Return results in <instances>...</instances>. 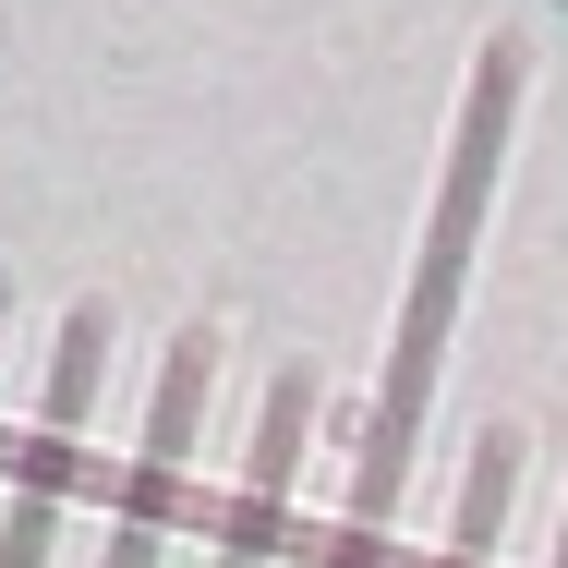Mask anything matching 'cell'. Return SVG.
Here are the masks:
<instances>
[{
	"label": "cell",
	"mask_w": 568,
	"mask_h": 568,
	"mask_svg": "<svg viewBox=\"0 0 568 568\" xmlns=\"http://www.w3.org/2000/svg\"><path fill=\"white\" fill-rule=\"evenodd\" d=\"M98 351H110V315L85 303V315H73V339H61V363H49V424H37V459H24V496H12V545H0V568H37L49 520H61V484L85 471V399H98Z\"/></svg>",
	"instance_id": "1"
},
{
	"label": "cell",
	"mask_w": 568,
	"mask_h": 568,
	"mask_svg": "<svg viewBox=\"0 0 568 568\" xmlns=\"http://www.w3.org/2000/svg\"><path fill=\"white\" fill-rule=\"evenodd\" d=\"M206 363H219V339L194 327V339L170 351V375H158L145 448H133V484H121V545H110V568H158V532H170V496H182V459H194V399H206Z\"/></svg>",
	"instance_id": "2"
},
{
	"label": "cell",
	"mask_w": 568,
	"mask_h": 568,
	"mask_svg": "<svg viewBox=\"0 0 568 568\" xmlns=\"http://www.w3.org/2000/svg\"><path fill=\"white\" fill-rule=\"evenodd\" d=\"M303 412H315V375H278V399H266V436H254V471H242V508H230V545H219V568H266V557H278V508H291Z\"/></svg>",
	"instance_id": "3"
},
{
	"label": "cell",
	"mask_w": 568,
	"mask_h": 568,
	"mask_svg": "<svg viewBox=\"0 0 568 568\" xmlns=\"http://www.w3.org/2000/svg\"><path fill=\"white\" fill-rule=\"evenodd\" d=\"M508 471H520V436H484V459H471V508H459V532H448V568H496V520H508Z\"/></svg>",
	"instance_id": "4"
},
{
	"label": "cell",
	"mask_w": 568,
	"mask_h": 568,
	"mask_svg": "<svg viewBox=\"0 0 568 568\" xmlns=\"http://www.w3.org/2000/svg\"><path fill=\"white\" fill-rule=\"evenodd\" d=\"M557 568H568V557H557Z\"/></svg>",
	"instance_id": "5"
}]
</instances>
